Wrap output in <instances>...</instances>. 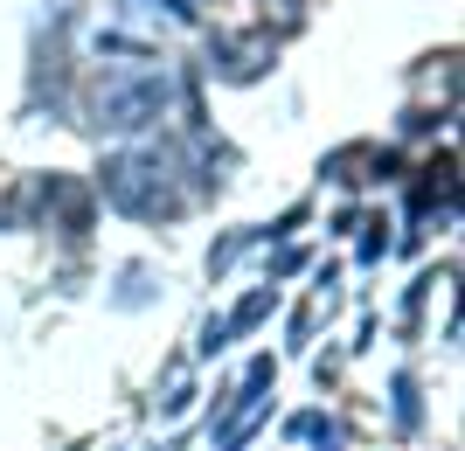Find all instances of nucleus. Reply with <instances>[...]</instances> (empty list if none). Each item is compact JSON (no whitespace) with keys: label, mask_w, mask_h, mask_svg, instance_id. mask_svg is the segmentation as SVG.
Instances as JSON below:
<instances>
[{"label":"nucleus","mask_w":465,"mask_h":451,"mask_svg":"<svg viewBox=\"0 0 465 451\" xmlns=\"http://www.w3.org/2000/svg\"><path fill=\"white\" fill-rule=\"evenodd\" d=\"M167 104H174V83L153 77V70H146V77H112L97 91V125H104V132H146Z\"/></svg>","instance_id":"obj_2"},{"label":"nucleus","mask_w":465,"mask_h":451,"mask_svg":"<svg viewBox=\"0 0 465 451\" xmlns=\"http://www.w3.org/2000/svg\"><path fill=\"white\" fill-rule=\"evenodd\" d=\"M104 195L125 209V216H174L181 209V188L167 181V160L160 153H118L104 160Z\"/></svg>","instance_id":"obj_1"},{"label":"nucleus","mask_w":465,"mask_h":451,"mask_svg":"<svg viewBox=\"0 0 465 451\" xmlns=\"http://www.w3.org/2000/svg\"><path fill=\"white\" fill-rule=\"evenodd\" d=\"M264 306H272V292L243 299V306H236V319H230V327H257V319H264Z\"/></svg>","instance_id":"obj_3"}]
</instances>
